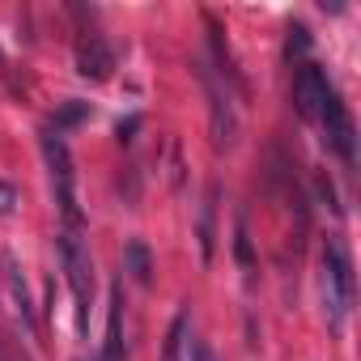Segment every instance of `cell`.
<instances>
[{"label":"cell","instance_id":"cell-1","mask_svg":"<svg viewBox=\"0 0 361 361\" xmlns=\"http://www.w3.org/2000/svg\"><path fill=\"white\" fill-rule=\"evenodd\" d=\"M60 259H64V272H68V285H73V298H77V327L85 336L90 331V310H94V259H90V247L77 230L60 234Z\"/></svg>","mask_w":361,"mask_h":361},{"label":"cell","instance_id":"cell-2","mask_svg":"<svg viewBox=\"0 0 361 361\" xmlns=\"http://www.w3.org/2000/svg\"><path fill=\"white\" fill-rule=\"evenodd\" d=\"M43 157H47V170H51V188H56V204H60V217L68 221V230L81 226V209H77V170H73V153L64 145L60 132H47L43 136Z\"/></svg>","mask_w":361,"mask_h":361},{"label":"cell","instance_id":"cell-3","mask_svg":"<svg viewBox=\"0 0 361 361\" xmlns=\"http://www.w3.org/2000/svg\"><path fill=\"white\" fill-rule=\"evenodd\" d=\"M323 302H327L331 327H340L353 306V259L340 238H327L323 247Z\"/></svg>","mask_w":361,"mask_h":361},{"label":"cell","instance_id":"cell-4","mask_svg":"<svg viewBox=\"0 0 361 361\" xmlns=\"http://www.w3.org/2000/svg\"><path fill=\"white\" fill-rule=\"evenodd\" d=\"M319 119H323V132H327L331 153H336L340 161H348V166H353V161H357V128H353L348 106H344L336 94H327V102H323Z\"/></svg>","mask_w":361,"mask_h":361},{"label":"cell","instance_id":"cell-5","mask_svg":"<svg viewBox=\"0 0 361 361\" xmlns=\"http://www.w3.org/2000/svg\"><path fill=\"white\" fill-rule=\"evenodd\" d=\"M327 94H331V85H327V73L319 64H302L293 73V106H298L302 119H319Z\"/></svg>","mask_w":361,"mask_h":361},{"label":"cell","instance_id":"cell-6","mask_svg":"<svg viewBox=\"0 0 361 361\" xmlns=\"http://www.w3.org/2000/svg\"><path fill=\"white\" fill-rule=\"evenodd\" d=\"M77 73H81L85 81H111V73H115V51H111V43H106L102 35H90V39L77 43Z\"/></svg>","mask_w":361,"mask_h":361},{"label":"cell","instance_id":"cell-7","mask_svg":"<svg viewBox=\"0 0 361 361\" xmlns=\"http://www.w3.org/2000/svg\"><path fill=\"white\" fill-rule=\"evenodd\" d=\"M204 90H209V102H213V145L217 149H230L234 136H238V115H234L230 90H221L209 73H204Z\"/></svg>","mask_w":361,"mask_h":361},{"label":"cell","instance_id":"cell-8","mask_svg":"<svg viewBox=\"0 0 361 361\" xmlns=\"http://www.w3.org/2000/svg\"><path fill=\"white\" fill-rule=\"evenodd\" d=\"M0 268H5V285H9V298H13V306H18L26 331H35V306H30V289H26V276H22V268H18V259L5 251V255H0Z\"/></svg>","mask_w":361,"mask_h":361},{"label":"cell","instance_id":"cell-9","mask_svg":"<svg viewBox=\"0 0 361 361\" xmlns=\"http://www.w3.org/2000/svg\"><path fill=\"white\" fill-rule=\"evenodd\" d=\"M217 196H221V188L209 183L204 204H200V255H204V264L213 259V243H217Z\"/></svg>","mask_w":361,"mask_h":361},{"label":"cell","instance_id":"cell-10","mask_svg":"<svg viewBox=\"0 0 361 361\" xmlns=\"http://www.w3.org/2000/svg\"><path fill=\"white\" fill-rule=\"evenodd\" d=\"M119 323H123V289L115 285V293H111V323H106L102 361H123V336H119Z\"/></svg>","mask_w":361,"mask_h":361},{"label":"cell","instance_id":"cell-11","mask_svg":"<svg viewBox=\"0 0 361 361\" xmlns=\"http://www.w3.org/2000/svg\"><path fill=\"white\" fill-rule=\"evenodd\" d=\"M123 272H128L136 285H149V281H153V255H149V247H145L140 238H132V243L123 247Z\"/></svg>","mask_w":361,"mask_h":361},{"label":"cell","instance_id":"cell-12","mask_svg":"<svg viewBox=\"0 0 361 361\" xmlns=\"http://www.w3.org/2000/svg\"><path fill=\"white\" fill-rule=\"evenodd\" d=\"M188 323H192L188 310L174 314V323H170V331H166V344H161V361H178V353H183V344H188Z\"/></svg>","mask_w":361,"mask_h":361},{"label":"cell","instance_id":"cell-13","mask_svg":"<svg viewBox=\"0 0 361 361\" xmlns=\"http://www.w3.org/2000/svg\"><path fill=\"white\" fill-rule=\"evenodd\" d=\"M81 119H90V102H64V106L56 111V132H64V128H77Z\"/></svg>","mask_w":361,"mask_h":361},{"label":"cell","instance_id":"cell-14","mask_svg":"<svg viewBox=\"0 0 361 361\" xmlns=\"http://www.w3.org/2000/svg\"><path fill=\"white\" fill-rule=\"evenodd\" d=\"M234 255H238V264L251 272L255 259H251V238H247V221H243V217H238V226H234Z\"/></svg>","mask_w":361,"mask_h":361},{"label":"cell","instance_id":"cell-15","mask_svg":"<svg viewBox=\"0 0 361 361\" xmlns=\"http://www.w3.org/2000/svg\"><path fill=\"white\" fill-rule=\"evenodd\" d=\"M310 47V30L306 26H289V43H285V56L293 60V56H302Z\"/></svg>","mask_w":361,"mask_h":361},{"label":"cell","instance_id":"cell-16","mask_svg":"<svg viewBox=\"0 0 361 361\" xmlns=\"http://www.w3.org/2000/svg\"><path fill=\"white\" fill-rule=\"evenodd\" d=\"M13 204H18L13 183H0V217H9V213H13Z\"/></svg>","mask_w":361,"mask_h":361},{"label":"cell","instance_id":"cell-17","mask_svg":"<svg viewBox=\"0 0 361 361\" xmlns=\"http://www.w3.org/2000/svg\"><path fill=\"white\" fill-rule=\"evenodd\" d=\"M192 361H217L213 348H209V340H192Z\"/></svg>","mask_w":361,"mask_h":361},{"label":"cell","instance_id":"cell-18","mask_svg":"<svg viewBox=\"0 0 361 361\" xmlns=\"http://www.w3.org/2000/svg\"><path fill=\"white\" fill-rule=\"evenodd\" d=\"M319 192H323V200H327V209H340V204H336V188L327 183V178H319Z\"/></svg>","mask_w":361,"mask_h":361}]
</instances>
